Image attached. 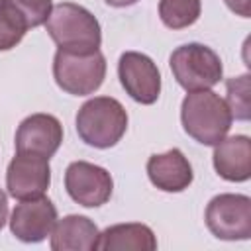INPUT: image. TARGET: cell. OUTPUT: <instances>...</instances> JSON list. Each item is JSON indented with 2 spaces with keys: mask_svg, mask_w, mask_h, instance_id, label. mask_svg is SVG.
I'll return each mask as SVG.
<instances>
[{
  "mask_svg": "<svg viewBox=\"0 0 251 251\" xmlns=\"http://www.w3.org/2000/svg\"><path fill=\"white\" fill-rule=\"evenodd\" d=\"M6 220H8V198H6L4 190L0 188V229L4 227Z\"/></svg>",
  "mask_w": 251,
  "mask_h": 251,
  "instance_id": "44dd1931",
  "label": "cell"
},
{
  "mask_svg": "<svg viewBox=\"0 0 251 251\" xmlns=\"http://www.w3.org/2000/svg\"><path fill=\"white\" fill-rule=\"evenodd\" d=\"M110 6H116V8H124V6H131L135 4L137 0H106Z\"/></svg>",
  "mask_w": 251,
  "mask_h": 251,
  "instance_id": "7402d4cb",
  "label": "cell"
},
{
  "mask_svg": "<svg viewBox=\"0 0 251 251\" xmlns=\"http://www.w3.org/2000/svg\"><path fill=\"white\" fill-rule=\"evenodd\" d=\"M53 76L61 90L86 96L100 88L106 76V59L100 49L90 53H73L59 49L53 59Z\"/></svg>",
  "mask_w": 251,
  "mask_h": 251,
  "instance_id": "277c9868",
  "label": "cell"
},
{
  "mask_svg": "<svg viewBox=\"0 0 251 251\" xmlns=\"http://www.w3.org/2000/svg\"><path fill=\"white\" fill-rule=\"evenodd\" d=\"M200 0H161L159 16L161 22L171 29H182L192 25L200 18Z\"/></svg>",
  "mask_w": 251,
  "mask_h": 251,
  "instance_id": "2e32d148",
  "label": "cell"
},
{
  "mask_svg": "<svg viewBox=\"0 0 251 251\" xmlns=\"http://www.w3.org/2000/svg\"><path fill=\"white\" fill-rule=\"evenodd\" d=\"M27 31L24 20L0 0V51H8L16 47Z\"/></svg>",
  "mask_w": 251,
  "mask_h": 251,
  "instance_id": "ac0fdd59",
  "label": "cell"
},
{
  "mask_svg": "<svg viewBox=\"0 0 251 251\" xmlns=\"http://www.w3.org/2000/svg\"><path fill=\"white\" fill-rule=\"evenodd\" d=\"M98 249L102 251H153L157 249L155 233L145 224H116L100 233Z\"/></svg>",
  "mask_w": 251,
  "mask_h": 251,
  "instance_id": "9a60e30c",
  "label": "cell"
},
{
  "mask_svg": "<svg viewBox=\"0 0 251 251\" xmlns=\"http://www.w3.org/2000/svg\"><path fill=\"white\" fill-rule=\"evenodd\" d=\"M173 76L188 90H208L220 82L224 67L214 49L202 43H186L173 51L169 59Z\"/></svg>",
  "mask_w": 251,
  "mask_h": 251,
  "instance_id": "5b68a950",
  "label": "cell"
},
{
  "mask_svg": "<svg viewBox=\"0 0 251 251\" xmlns=\"http://www.w3.org/2000/svg\"><path fill=\"white\" fill-rule=\"evenodd\" d=\"M214 169L229 182H245L251 176V141L247 135L224 137L214 149Z\"/></svg>",
  "mask_w": 251,
  "mask_h": 251,
  "instance_id": "4fadbf2b",
  "label": "cell"
},
{
  "mask_svg": "<svg viewBox=\"0 0 251 251\" xmlns=\"http://www.w3.org/2000/svg\"><path fill=\"white\" fill-rule=\"evenodd\" d=\"M127 129V114L124 106L110 96H96L84 102L76 114V133L92 147H114Z\"/></svg>",
  "mask_w": 251,
  "mask_h": 251,
  "instance_id": "3957f363",
  "label": "cell"
},
{
  "mask_svg": "<svg viewBox=\"0 0 251 251\" xmlns=\"http://www.w3.org/2000/svg\"><path fill=\"white\" fill-rule=\"evenodd\" d=\"M45 25L51 39L63 51L90 53L102 43L98 20L86 8L73 2H61L53 6Z\"/></svg>",
  "mask_w": 251,
  "mask_h": 251,
  "instance_id": "7a4b0ae2",
  "label": "cell"
},
{
  "mask_svg": "<svg viewBox=\"0 0 251 251\" xmlns=\"http://www.w3.org/2000/svg\"><path fill=\"white\" fill-rule=\"evenodd\" d=\"M57 222V208L45 196L20 200L10 216L12 233L25 243H39L51 235Z\"/></svg>",
  "mask_w": 251,
  "mask_h": 251,
  "instance_id": "30bf717a",
  "label": "cell"
},
{
  "mask_svg": "<svg viewBox=\"0 0 251 251\" xmlns=\"http://www.w3.org/2000/svg\"><path fill=\"white\" fill-rule=\"evenodd\" d=\"M227 8L235 14H239L241 18H249L251 10H249V0H226Z\"/></svg>",
  "mask_w": 251,
  "mask_h": 251,
  "instance_id": "ffe728a7",
  "label": "cell"
},
{
  "mask_svg": "<svg viewBox=\"0 0 251 251\" xmlns=\"http://www.w3.org/2000/svg\"><path fill=\"white\" fill-rule=\"evenodd\" d=\"M63 141V126L51 114L27 116L16 131V151L51 159Z\"/></svg>",
  "mask_w": 251,
  "mask_h": 251,
  "instance_id": "8fae6325",
  "label": "cell"
},
{
  "mask_svg": "<svg viewBox=\"0 0 251 251\" xmlns=\"http://www.w3.org/2000/svg\"><path fill=\"white\" fill-rule=\"evenodd\" d=\"M65 188L76 204L98 208L110 200L114 180L106 169L86 161H75L65 171Z\"/></svg>",
  "mask_w": 251,
  "mask_h": 251,
  "instance_id": "52a82bcc",
  "label": "cell"
},
{
  "mask_svg": "<svg viewBox=\"0 0 251 251\" xmlns=\"http://www.w3.org/2000/svg\"><path fill=\"white\" fill-rule=\"evenodd\" d=\"M118 75L124 90L139 104H153L161 94V75L157 65L143 53L127 51L120 57Z\"/></svg>",
  "mask_w": 251,
  "mask_h": 251,
  "instance_id": "ba28073f",
  "label": "cell"
},
{
  "mask_svg": "<svg viewBox=\"0 0 251 251\" xmlns=\"http://www.w3.org/2000/svg\"><path fill=\"white\" fill-rule=\"evenodd\" d=\"M100 231L86 216H67L55 222L51 231L53 251H94L98 249Z\"/></svg>",
  "mask_w": 251,
  "mask_h": 251,
  "instance_id": "5bb4252c",
  "label": "cell"
},
{
  "mask_svg": "<svg viewBox=\"0 0 251 251\" xmlns=\"http://www.w3.org/2000/svg\"><path fill=\"white\" fill-rule=\"evenodd\" d=\"M180 120L184 131L192 139L202 145H216L227 135L233 118L226 100L208 88L186 94L180 108Z\"/></svg>",
  "mask_w": 251,
  "mask_h": 251,
  "instance_id": "6da1fadb",
  "label": "cell"
},
{
  "mask_svg": "<svg viewBox=\"0 0 251 251\" xmlns=\"http://www.w3.org/2000/svg\"><path fill=\"white\" fill-rule=\"evenodd\" d=\"M227 88V108L231 112V118L235 120H249V110H251V102H249V92H251V82H249V75H241V76H233L227 78L226 82Z\"/></svg>",
  "mask_w": 251,
  "mask_h": 251,
  "instance_id": "e0dca14e",
  "label": "cell"
},
{
  "mask_svg": "<svg viewBox=\"0 0 251 251\" xmlns=\"http://www.w3.org/2000/svg\"><path fill=\"white\" fill-rule=\"evenodd\" d=\"M149 180L165 192H180L192 182V167L180 149H171L163 155H151L147 161Z\"/></svg>",
  "mask_w": 251,
  "mask_h": 251,
  "instance_id": "7c38bea8",
  "label": "cell"
},
{
  "mask_svg": "<svg viewBox=\"0 0 251 251\" xmlns=\"http://www.w3.org/2000/svg\"><path fill=\"white\" fill-rule=\"evenodd\" d=\"M208 229L227 241L251 237V198L245 194H218L206 208Z\"/></svg>",
  "mask_w": 251,
  "mask_h": 251,
  "instance_id": "8992f818",
  "label": "cell"
},
{
  "mask_svg": "<svg viewBox=\"0 0 251 251\" xmlns=\"http://www.w3.org/2000/svg\"><path fill=\"white\" fill-rule=\"evenodd\" d=\"M2 2L8 4L24 20L27 29L45 24L51 10H53L51 0H2Z\"/></svg>",
  "mask_w": 251,
  "mask_h": 251,
  "instance_id": "d6986e66",
  "label": "cell"
},
{
  "mask_svg": "<svg viewBox=\"0 0 251 251\" xmlns=\"http://www.w3.org/2000/svg\"><path fill=\"white\" fill-rule=\"evenodd\" d=\"M51 182L49 159L18 153L6 171V186L8 194L18 200L39 198L47 192Z\"/></svg>",
  "mask_w": 251,
  "mask_h": 251,
  "instance_id": "9c48e42d",
  "label": "cell"
}]
</instances>
